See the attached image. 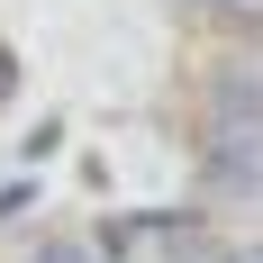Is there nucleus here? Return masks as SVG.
<instances>
[{
  "mask_svg": "<svg viewBox=\"0 0 263 263\" xmlns=\"http://www.w3.org/2000/svg\"><path fill=\"white\" fill-rule=\"evenodd\" d=\"M200 191L227 200V209L263 200V136H209L200 145Z\"/></svg>",
  "mask_w": 263,
  "mask_h": 263,
  "instance_id": "1",
  "label": "nucleus"
},
{
  "mask_svg": "<svg viewBox=\"0 0 263 263\" xmlns=\"http://www.w3.org/2000/svg\"><path fill=\"white\" fill-rule=\"evenodd\" d=\"M209 136H263V73L254 64H227L209 82Z\"/></svg>",
  "mask_w": 263,
  "mask_h": 263,
  "instance_id": "2",
  "label": "nucleus"
},
{
  "mask_svg": "<svg viewBox=\"0 0 263 263\" xmlns=\"http://www.w3.org/2000/svg\"><path fill=\"white\" fill-rule=\"evenodd\" d=\"M27 263H100V254H91L82 236H36V245H27Z\"/></svg>",
  "mask_w": 263,
  "mask_h": 263,
  "instance_id": "3",
  "label": "nucleus"
},
{
  "mask_svg": "<svg viewBox=\"0 0 263 263\" xmlns=\"http://www.w3.org/2000/svg\"><path fill=\"white\" fill-rule=\"evenodd\" d=\"M209 263H263V236H245V245H227V254H209Z\"/></svg>",
  "mask_w": 263,
  "mask_h": 263,
  "instance_id": "4",
  "label": "nucleus"
},
{
  "mask_svg": "<svg viewBox=\"0 0 263 263\" xmlns=\"http://www.w3.org/2000/svg\"><path fill=\"white\" fill-rule=\"evenodd\" d=\"M173 263H209V254H173Z\"/></svg>",
  "mask_w": 263,
  "mask_h": 263,
  "instance_id": "5",
  "label": "nucleus"
},
{
  "mask_svg": "<svg viewBox=\"0 0 263 263\" xmlns=\"http://www.w3.org/2000/svg\"><path fill=\"white\" fill-rule=\"evenodd\" d=\"M245 9H263V0H245Z\"/></svg>",
  "mask_w": 263,
  "mask_h": 263,
  "instance_id": "6",
  "label": "nucleus"
}]
</instances>
